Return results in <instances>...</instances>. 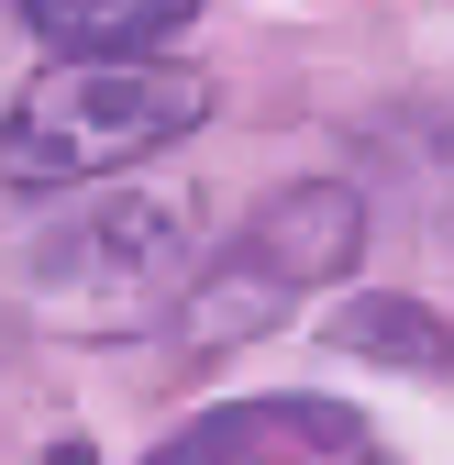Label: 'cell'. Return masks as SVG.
I'll return each mask as SVG.
<instances>
[{
  "label": "cell",
  "mask_w": 454,
  "mask_h": 465,
  "mask_svg": "<svg viewBox=\"0 0 454 465\" xmlns=\"http://www.w3.org/2000/svg\"><path fill=\"white\" fill-rule=\"evenodd\" d=\"M211 123V78L166 55H55L0 111V189H100Z\"/></svg>",
  "instance_id": "6da1fadb"
},
{
  "label": "cell",
  "mask_w": 454,
  "mask_h": 465,
  "mask_svg": "<svg viewBox=\"0 0 454 465\" xmlns=\"http://www.w3.org/2000/svg\"><path fill=\"white\" fill-rule=\"evenodd\" d=\"M366 255V189L344 178H300V189H266L244 211V232L200 266V288L178 300V343L189 355H222V343H255L300 311V288H332Z\"/></svg>",
  "instance_id": "7a4b0ae2"
},
{
  "label": "cell",
  "mask_w": 454,
  "mask_h": 465,
  "mask_svg": "<svg viewBox=\"0 0 454 465\" xmlns=\"http://www.w3.org/2000/svg\"><path fill=\"white\" fill-rule=\"evenodd\" d=\"M23 288H34V300H55V322H78V332L178 311L189 288H200L189 200H166V189H111V200L55 211L34 244H23Z\"/></svg>",
  "instance_id": "3957f363"
},
{
  "label": "cell",
  "mask_w": 454,
  "mask_h": 465,
  "mask_svg": "<svg viewBox=\"0 0 454 465\" xmlns=\"http://www.w3.org/2000/svg\"><path fill=\"white\" fill-rule=\"evenodd\" d=\"M255 443H332V454H366V432H355L344 411H321V399H255V411H222V421L178 432L155 465H244ZM366 465H377V454H366Z\"/></svg>",
  "instance_id": "277c9868"
},
{
  "label": "cell",
  "mask_w": 454,
  "mask_h": 465,
  "mask_svg": "<svg viewBox=\"0 0 454 465\" xmlns=\"http://www.w3.org/2000/svg\"><path fill=\"white\" fill-rule=\"evenodd\" d=\"M332 355H366V366H410V377H454V322L421 300H344L321 322Z\"/></svg>",
  "instance_id": "5b68a950"
},
{
  "label": "cell",
  "mask_w": 454,
  "mask_h": 465,
  "mask_svg": "<svg viewBox=\"0 0 454 465\" xmlns=\"http://www.w3.org/2000/svg\"><path fill=\"white\" fill-rule=\"evenodd\" d=\"M200 12V0H23V23L44 45H67V55H133L155 34H178Z\"/></svg>",
  "instance_id": "8992f818"
}]
</instances>
